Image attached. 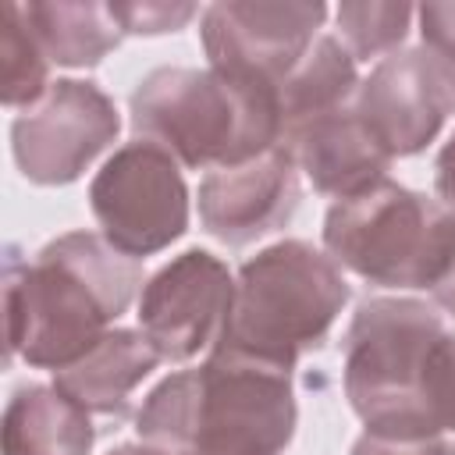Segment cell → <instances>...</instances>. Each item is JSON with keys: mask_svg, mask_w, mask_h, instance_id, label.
<instances>
[{"mask_svg": "<svg viewBox=\"0 0 455 455\" xmlns=\"http://www.w3.org/2000/svg\"><path fill=\"white\" fill-rule=\"evenodd\" d=\"M139 288L142 259L117 252L92 231L46 242L32 263L11 249L4 267L7 352L57 373L114 331Z\"/></svg>", "mask_w": 455, "mask_h": 455, "instance_id": "obj_1", "label": "cell"}, {"mask_svg": "<svg viewBox=\"0 0 455 455\" xmlns=\"http://www.w3.org/2000/svg\"><path fill=\"white\" fill-rule=\"evenodd\" d=\"M291 370L213 345L206 363L164 377L135 430L167 455H281L295 437Z\"/></svg>", "mask_w": 455, "mask_h": 455, "instance_id": "obj_2", "label": "cell"}, {"mask_svg": "<svg viewBox=\"0 0 455 455\" xmlns=\"http://www.w3.org/2000/svg\"><path fill=\"white\" fill-rule=\"evenodd\" d=\"M132 128L188 171H220L281 146L277 100L213 68H156L132 89Z\"/></svg>", "mask_w": 455, "mask_h": 455, "instance_id": "obj_3", "label": "cell"}, {"mask_svg": "<svg viewBox=\"0 0 455 455\" xmlns=\"http://www.w3.org/2000/svg\"><path fill=\"white\" fill-rule=\"evenodd\" d=\"M448 323L430 302L405 295L363 299L341 341V387L373 434L434 437L427 370Z\"/></svg>", "mask_w": 455, "mask_h": 455, "instance_id": "obj_4", "label": "cell"}, {"mask_svg": "<svg viewBox=\"0 0 455 455\" xmlns=\"http://www.w3.org/2000/svg\"><path fill=\"white\" fill-rule=\"evenodd\" d=\"M345 302L341 267L309 242L284 238L238 267L231 316L217 345L291 370L327 341Z\"/></svg>", "mask_w": 455, "mask_h": 455, "instance_id": "obj_5", "label": "cell"}, {"mask_svg": "<svg viewBox=\"0 0 455 455\" xmlns=\"http://www.w3.org/2000/svg\"><path fill=\"white\" fill-rule=\"evenodd\" d=\"M323 252L366 284L434 295L455 270V217L441 199L384 178L331 203Z\"/></svg>", "mask_w": 455, "mask_h": 455, "instance_id": "obj_6", "label": "cell"}, {"mask_svg": "<svg viewBox=\"0 0 455 455\" xmlns=\"http://www.w3.org/2000/svg\"><path fill=\"white\" fill-rule=\"evenodd\" d=\"M89 210L117 252L146 259L188 231V185L181 164L160 146L132 139L96 171Z\"/></svg>", "mask_w": 455, "mask_h": 455, "instance_id": "obj_7", "label": "cell"}, {"mask_svg": "<svg viewBox=\"0 0 455 455\" xmlns=\"http://www.w3.org/2000/svg\"><path fill=\"white\" fill-rule=\"evenodd\" d=\"M323 21L320 0H228L203 7L199 36L213 71L277 92L320 39Z\"/></svg>", "mask_w": 455, "mask_h": 455, "instance_id": "obj_8", "label": "cell"}, {"mask_svg": "<svg viewBox=\"0 0 455 455\" xmlns=\"http://www.w3.org/2000/svg\"><path fill=\"white\" fill-rule=\"evenodd\" d=\"M114 100L89 78H57L11 124V149L32 185H71L117 139Z\"/></svg>", "mask_w": 455, "mask_h": 455, "instance_id": "obj_9", "label": "cell"}, {"mask_svg": "<svg viewBox=\"0 0 455 455\" xmlns=\"http://www.w3.org/2000/svg\"><path fill=\"white\" fill-rule=\"evenodd\" d=\"M235 302L228 263L206 249H185L164 263L139 295V331L164 363H185L224 338Z\"/></svg>", "mask_w": 455, "mask_h": 455, "instance_id": "obj_10", "label": "cell"}, {"mask_svg": "<svg viewBox=\"0 0 455 455\" xmlns=\"http://www.w3.org/2000/svg\"><path fill=\"white\" fill-rule=\"evenodd\" d=\"M302 199L295 156L284 146H270L267 153L210 171L199 181V224L217 242L242 249L284 228Z\"/></svg>", "mask_w": 455, "mask_h": 455, "instance_id": "obj_11", "label": "cell"}, {"mask_svg": "<svg viewBox=\"0 0 455 455\" xmlns=\"http://www.w3.org/2000/svg\"><path fill=\"white\" fill-rule=\"evenodd\" d=\"M451 110L455 100L423 50H398L377 60L355 92L359 121L391 160L423 153Z\"/></svg>", "mask_w": 455, "mask_h": 455, "instance_id": "obj_12", "label": "cell"}, {"mask_svg": "<svg viewBox=\"0 0 455 455\" xmlns=\"http://www.w3.org/2000/svg\"><path fill=\"white\" fill-rule=\"evenodd\" d=\"M281 146L295 156L299 174L334 203L352 199L370 185L384 181L391 167V156L377 146V139L359 121L355 103L299 128Z\"/></svg>", "mask_w": 455, "mask_h": 455, "instance_id": "obj_13", "label": "cell"}, {"mask_svg": "<svg viewBox=\"0 0 455 455\" xmlns=\"http://www.w3.org/2000/svg\"><path fill=\"white\" fill-rule=\"evenodd\" d=\"M164 363L142 331L114 327L85 355L53 373V384L75 398L89 416L121 419L132 405V391Z\"/></svg>", "mask_w": 455, "mask_h": 455, "instance_id": "obj_14", "label": "cell"}, {"mask_svg": "<svg viewBox=\"0 0 455 455\" xmlns=\"http://www.w3.org/2000/svg\"><path fill=\"white\" fill-rule=\"evenodd\" d=\"M4 455H89V412L57 384H21L4 409Z\"/></svg>", "mask_w": 455, "mask_h": 455, "instance_id": "obj_15", "label": "cell"}, {"mask_svg": "<svg viewBox=\"0 0 455 455\" xmlns=\"http://www.w3.org/2000/svg\"><path fill=\"white\" fill-rule=\"evenodd\" d=\"M355 92H359L355 57L341 46L338 36L320 32V39L299 60V68L274 92L277 117H281V142L288 135H295L299 128L334 114V110L352 107Z\"/></svg>", "mask_w": 455, "mask_h": 455, "instance_id": "obj_16", "label": "cell"}, {"mask_svg": "<svg viewBox=\"0 0 455 455\" xmlns=\"http://www.w3.org/2000/svg\"><path fill=\"white\" fill-rule=\"evenodd\" d=\"M21 11L50 64L60 68H96L124 36L110 7L92 0H32Z\"/></svg>", "mask_w": 455, "mask_h": 455, "instance_id": "obj_17", "label": "cell"}, {"mask_svg": "<svg viewBox=\"0 0 455 455\" xmlns=\"http://www.w3.org/2000/svg\"><path fill=\"white\" fill-rule=\"evenodd\" d=\"M0 100L11 110H28L46 96L50 82V57L43 53L39 39L32 36L25 11L18 0H7L0 7Z\"/></svg>", "mask_w": 455, "mask_h": 455, "instance_id": "obj_18", "label": "cell"}, {"mask_svg": "<svg viewBox=\"0 0 455 455\" xmlns=\"http://www.w3.org/2000/svg\"><path fill=\"white\" fill-rule=\"evenodd\" d=\"M412 14L416 7L409 4H341L334 11L338 39L355 60H384L405 43Z\"/></svg>", "mask_w": 455, "mask_h": 455, "instance_id": "obj_19", "label": "cell"}, {"mask_svg": "<svg viewBox=\"0 0 455 455\" xmlns=\"http://www.w3.org/2000/svg\"><path fill=\"white\" fill-rule=\"evenodd\" d=\"M416 18H419V39H423L419 50L427 53L437 78L455 100V0L423 4L416 7Z\"/></svg>", "mask_w": 455, "mask_h": 455, "instance_id": "obj_20", "label": "cell"}, {"mask_svg": "<svg viewBox=\"0 0 455 455\" xmlns=\"http://www.w3.org/2000/svg\"><path fill=\"white\" fill-rule=\"evenodd\" d=\"M107 7L124 36H167L185 28L199 14L196 4H167V0H132V4L114 0Z\"/></svg>", "mask_w": 455, "mask_h": 455, "instance_id": "obj_21", "label": "cell"}, {"mask_svg": "<svg viewBox=\"0 0 455 455\" xmlns=\"http://www.w3.org/2000/svg\"><path fill=\"white\" fill-rule=\"evenodd\" d=\"M427 412L437 434L455 437V331H444L427 370Z\"/></svg>", "mask_w": 455, "mask_h": 455, "instance_id": "obj_22", "label": "cell"}, {"mask_svg": "<svg viewBox=\"0 0 455 455\" xmlns=\"http://www.w3.org/2000/svg\"><path fill=\"white\" fill-rule=\"evenodd\" d=\"M348 455H455V437L434 434V437H395V434H373L363 430Z\"/></svg>", "mask_w": 455, "mask_h": 455, "instance_id": "obj_23", "label": "cell"}, {"mask_svg": "<svg viewBox=\"0 0 455 455\" xmlns=\"http://www.w3.org/2000/svg\"><path fill=\"white\" fill-rule=\"evenodd\" d=\"M107 455H167V451H160V448H153V444H117L114 451H107Z\"/></svg>", "mask_w": 455, "mask_h": 455, "instance_id": "obj_24", "label": "cell"}, {"mask_svg": "<svg viewBox=\"0 0 455 455\" xmlns=\"http://www.w3.org/2000/svg\"><path fill=\"white\" fill-rule=\"evenodd\" d=\"M196 455H199V451H196Z\"/></svg>", "mask_w": 455, "mask_h": 455, "instance_id": "obj_25", "label": "cell"}]
</instances>
